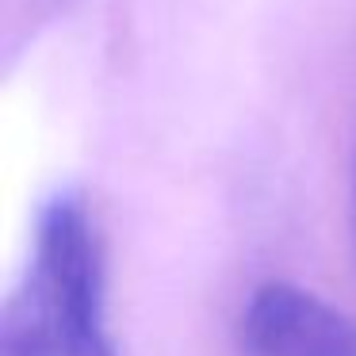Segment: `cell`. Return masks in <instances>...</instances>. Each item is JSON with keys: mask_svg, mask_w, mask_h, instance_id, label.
Instances as JSON below:
<instances>
[{"mask_svg": "<svg viewBox=\"0 0 356 356\" xmlns=\"http://www.w3.org/2000/svg\"><path fill=\"white\" fill-rule=\"evenodd\" d=\"M245 356H356V318L295 284H264L241 314Z\"/></svg>", "mask_w": 356, "mask_h": 356, "instance_id": "7a4b0ae2", "label": "cell"}, {"mask_svg": "<svg viewBox=\"0 0 356 356\" xmlns=\"http://www.w3.org/2000/svg\"><path fill=\"white\" fill-rule=\"evenodd\" d=\"M0 356H115L100 238L81 195L62 192L42 207L31 264L0 318Z\"/></svg>", "mask_w": 356, "mask_h": 356, "instance_id": "6da1fadb", "label": "cell"}]
</instances>
